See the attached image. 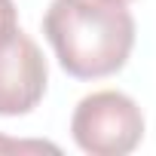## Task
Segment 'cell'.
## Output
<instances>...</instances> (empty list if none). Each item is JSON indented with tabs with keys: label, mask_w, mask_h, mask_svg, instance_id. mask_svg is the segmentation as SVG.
Instances as JSON below:
<instances>
[{
	"label": "cell",
	"mask_w": 156,
	"mask_h": 156,
	"mask_svg": "<svg viewBox=\"0 0 156 156\" xmlns=\"http://www.w3.org/2000/svg\"><path fill=\"white\" fill-rule=\"evenodd\" d=\"M0 153H61V150L49 141H22L0 135Z\"/></svg>",
	"instance_id": "obj_4"
},
{
	"label": "cell",
	"mask_w": 156,
	"mask_h": 156,
	"mask_svg": "<svg viewBox=\"0 0 156 156\" xmlns=\"http://www.w3.org/2000/svg\"><path fill=\"white\" fill-rule=\"evenodd\" d=\"M122 3H129V0H122Z\"/></svg>",
	"instance_id": "obj_6"
},
{
	"label": "cell",
	"mask_w": 156,
	"mask_h": 156,
	"mask_svg": "<svg viewBox=\"0 0 156 156\" xmlns=\"http://www.w3.org/2000/svg\"><path fill=\"white\" fill-rule=\"evenodd\" d=\"M70 135L89 156H126L144 138V113L126 92L101 89L76 104Z\"/></svg>",
	"instance_id": "obj_2"
},
{
	"label": "cell",
	"mask_w": 156,
	"mask_h": 156,
	"mask_svg": "<svg viewBox=\"0 0 156 156\" xmlns=\"http://www.w3.org/2000/svg\"><path fill=\"white\" fill-rule=\"evenodd\" d=\"M16 25H19L16 3H12V0H0V31H6V28H16Z\"/></svg>",
	"instance_id": "obj_5"
},
{
	"label": "cell",
	"mask_w": 156,
	"mask_h": 156,
	"mask_svg": "<svg viewBox=\"0 0 156 156\" xmlns=\"http://www.w3.org/2000/svg\"><path fill=\"white\" fill-rule=\"evenodd\" d=\"M49 83V67L40 46L16 25L0 31V116L31 113Z\"/></svg>",
	"instance_id": "obj_3"
},
{
	"label": "cell",
	"mask_w": 156,
	"mask_h": 156,
	"mask_svg": "<svg viewBox=\"0 0 156 156\" xmlns=\"http://www.w3.org/2000/svg\"><path fill=\"white\" fill-rule=\"evenodd\" d=\"M43 34L61 70L76 80L113 76L135 49V19L122 0H52Z\"/></svg>",
	"instance_id": "obj_1"
}]
</instances>
